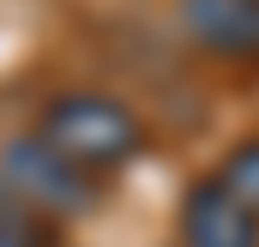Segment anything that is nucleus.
<instances>
[{
    "instance_id": "1",
    "label": "nucleus",
    "mask_w": 259,
    "mask_h": 247,
    "mask_svg": "<svg viewBox=\"0 0 259 247\" xmlns=\"http://www.w3.org/2000/svg\"><path fill=\"white\" fill-rule=\"evenodd\" d=\"M36 139L55 157H66L78 175H115L121 163L139 157L145 127H139V115H133L127 103H115L103 91H66V97L49 103Z\"/></svg>"
},
{
    "instance_id": "3",
    "label": "nucleus",
    "mask_w": 259,
    "mask_h": 247,
    "mask_svg": "<svg viewBox=\"0 0 259 247\" xmlns=\"http://www.w3.org/2000/svg\"><path fill=\"white\" fill-rule=\"evenodd\" d=\"M6 175H12V193L30 199V205H49V211H78L91 205V175H78L66 157H55L42 139H18L6 151Z\"/></svg>"
},
{
    "instance_id": "4",
    "label": "nucleus",
    "mask_w": 259,
    "mask_h": 247,
    "mask_svg": "<svg viewBox=\"0 0 259 247\" xmlns=\"http://www.w3.org/2000/svg\"><path fill=\"white\" fill-rule=\"evenodd\" d=\"M181 247H259V217L211 175L181 205Z\"/></svg>"
},
{
    "instance_id": "2",
    "label": "nucleus",
    "mask_w": 259,
    "mask_h": 247,
    "mask_svg": "<svg viewBox=\"0 0 259 247\" xmlns=\"http://www.w3.org/2000/svg\"><path fill=\"white\" fill-rule=\"evenodd\" d=\"M181 30L211 61L259 66V0H181Z\"/></svg>"
},
{
    "instance_id": "5",
    "label": "nucleus",
    "mask_w": 259,
    "mask_h": 247,
    "mask_svg": "<svg viewBox=\"0 0 259 247\" xmlns=\"http://www.w3.org/2000/svg\"><path fill=\"white\" fill-rule=\"evenodd\" d=\"M217 181H223V187H229V193H235V199L259 217V133H253V139H241V145L223 157Z\"/></svg>"
},
{
    "instance_id": "6",
    "label": "nucleus",
    "mask_w": 259,
    "mask_h": 247,
    "mask_svg": "<svg viewBox=\"0 0 259 247\" xmlns=\"http://www.w3.org/2000/svg\"><path fill=\"white\" fill-rule=\"evenodd\" d=\"M6 223H24V199L0 181V229H6Z\"/></svg>"
},
{
    "instance_id": "7",
    "label": "nucleus",
    "mask_w": 259,
    "mask_h": 247,
    "mask_svg": "<svg viewBox=\"0 0 259 247\" xmlns=\"http://www.w3.org/2000/svg\"><path fill=\"white\" fill-rule=\"evenodd\" d=\"M0 247H30L24 241V223H6V229H0Z\"/></svg>"
}]
</instances>
